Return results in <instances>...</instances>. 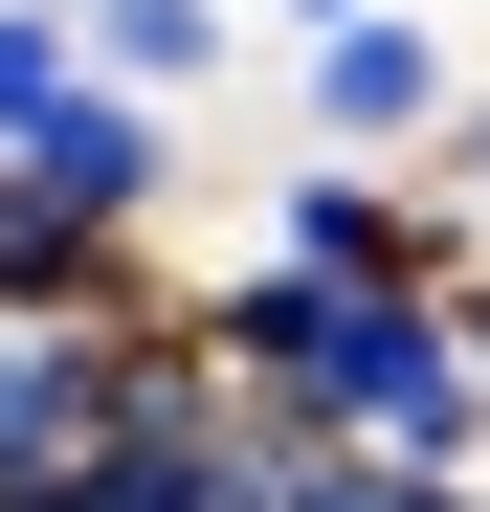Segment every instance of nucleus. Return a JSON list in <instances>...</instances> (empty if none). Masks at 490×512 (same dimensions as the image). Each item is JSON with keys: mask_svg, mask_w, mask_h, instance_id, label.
I'll list each match as a JSON object with an SVG mask.
<instances>
[{"mask_svg": "<svg viewBox=\"0 0 490 512\" xmlns=\"http://www.w3.org/2000/svg\"><path fill=\"white\" fill-rule=\"evenodd\" d=\"M179 357H201L179 290H156V312H0V512H67Z\"/></svg>", "mask_w": 490, "mask_h": 512, "instance_id": "obj_1", "label": "nucleus"}, {"mask_svg": "<svg viewBox=\"0 0 490 512\" xmlns=\"http://www.w3.org/2000/svg\"><path fill=\"white\" fill-rule=\"evenodd\" d=\"M468 90H490V67L446 45V0H379V23L290 45V134H312V156H424Z\"/></svg>", "mask_w": 490, "mask_h": 512, "instance_id": "obj_2", "label": "nucleus"}, {"mask_svg": "<svg viewBox=\"0 0 490 512\" xmlns=\"http://www.w3.org/2000/svg\"><path fill=\"white\" fill-rule=\"evenodd\" d=\"M245 245H290V268H468V223H446L424 156H312V134L245 179Z\"/></svg>", "mask_w": 490, "mask_h": 512, "instance_id": "obj_3", "label": "nucleus"}, {"mask_svg": "<svg viewBox=\"0 0 490 512\" xmlns=\"http://www.w3.org/2000/svg\"><path fill=\"white\" fill-rule=\"evenodd\" d=\"M245 23H268V0H67V45H90L112 90H156V112H223L245 90Z\"/></svg>", "mask_w": 490, "mask_h": 512, "instance_id": "obj_4", "label": "nucleus"}, {"mask_svg": "<svg viewBox=\"0 0 490 512\" xmlns=\"http://www.w3.org/2000/svg\"><path fill=\"white\" fill-rule=\"evenodd\" d=\"M90 90H112V67L67 45V0H0V156H45V134L90 112Z\"/></svg>", "mask_w": 490, "mask_h": 512, "instance_id": "obj_5", "label": "nucleus"}, {"mask_svg": "<svg viewBox=\"0 0 490 512\" xmlns=\"http://www.w3.org/2000/svg\"><path fill=\"white\" fill-rule=\"evenodd\" d=\"M424 179H446V223H468V245H490V90H468V112H446V134H424Z\"/></svg>", "mask_w": 490, "mask_h": 512, "instance_id": "obj_6", "label": "nucleus"}, {"mask_svg": "<svg viewBox=\"0 0 490 512\" xmlns=\"http://www.w3.org/2000/svg\"><path fill=\"white\" fill-rule=\"evenodd\" d=\"M335 23H379V0H268V45H335Z\"/></svg>", "mask_w": 490, "mask_h": 512, "instance_id": "obj_7", "label": "nucleus"}, {"mask_svg": "<svg viewBox=\"0 0 490 512\" xmlns=\"http://www.w3.org/2000/svg\"><path fill=\"white\" fill-rule=\"evenodd\" d=\"M446 312H468V357H490V245H468V268H446Z\"/></svg>", "mask_w": 490, "mask_h": 512, "instance_id": "obj_8", "label": "nucleus"}]
</instances>
